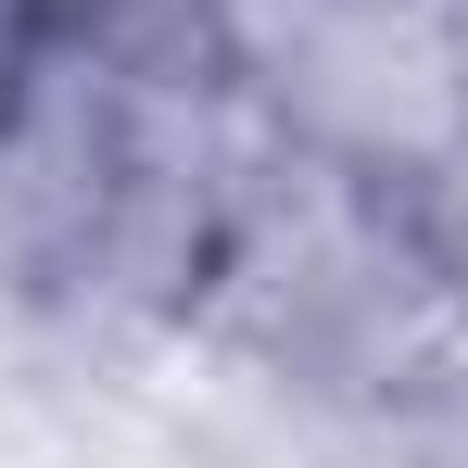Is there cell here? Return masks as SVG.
Instances as JSON below:
<instances>
[{
    "instance_id": "6da1fadb",
    "label": "cell",
    "mask_w": 468,
    "mask_h": 468,
    "mask_svg": "<svg viewBox=\"0 0 468 468\" xmlns=\"http://www.w3.org/2000/svg\"><path fill=\"white\" fill-rule=\"evenodd\" d=\"M77 26H89L77 0H0V140H13V114L38 101V77L77 51Z\"/></svg>"
}]
</instances>
